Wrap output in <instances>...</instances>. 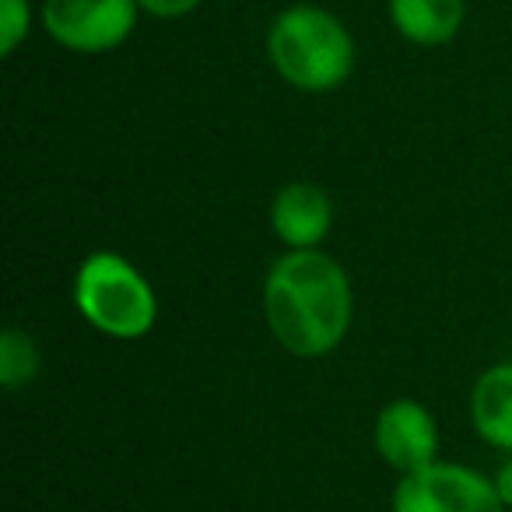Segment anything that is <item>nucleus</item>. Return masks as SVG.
Listing matches in <instances>:
<instances>
[{"label":"nucleus","instance_id":"nucleus-2","mask_svg":"<svg viewBox=\"0 0 512 512\" xmlns=\"http://www.w3.org/2000/svg\"><path fill=\"white\" fill-rule=\"evenodd\" d=\"M271 67L292 88L323 95L341 88L355 71V39L337 15L313 4L285 8L267 32Z\"/></svg>","mask_w":512,"mask_h":512},{"label":"nucleus","instance_id":"nucleus-1","mask_svg":"<svg viewBox=\"0 0 512 512\" xmlns=\"http://www.w3.org/2000/svg\"><path fill=\"white\" fill-rule=\"evenodd\" d=\"M355 316L351 278L323 249H288L264 281V320L295 358H323L341 348Z\"/></svg>","mask_w":512,"mask_h":512},{"label":"nucleus","instance_id":"nucleus-12","mask_svg":"<svg viewBox=\"0 0 512 512\" xmlns=\"http://www.w3.org/2000/svg\"><path fill=\"white\" fill-rule=\"evenodd\" d=\"M137 4L155 18H183L193 8H200V0H137Z\"/></svg>","mask_w":512,"mask_h":512},{"label":"nucleus","instance_id":"nucleus-13","mask_svg":"<svg viewBox=\"0 0 512 512\" xmlns=\"http://www.w3.org/2000/svg\"><path fill=\"white\" fill-rule=\"evenodd\" d=\"M491 481H495V491H498V498H502V505L505 509H512V456L495 470Z\"/></svg>","mask_w":512,"mask_h":512},{"label":"nucleus","instance_id":"nucleus-4","mask_svg":"<svg viewBox=\"0 0 512 512\" xmlns=\"http://www.w3.org/2000/svg\"><path fill=\"white\" fill-rule=\"evenodd\" d=\"M393 512H505V505L488 474L435 460L432 467L400 477Z\"/></svg>","mask_w":512,"mask_h":512},{"label":"nucleus","instance_id":"nucleus-7","mask_svg":"<svg viewBox=\"0 0 512 512\" xmlns=\"http://www.w3.org/2000/svg\"><path fill=\"white\" fill-rule=\"evenodd\" d=\"M334 200L323 186L295 179L285 183L271 200V232L288 249H320L334 232Z\"/></svg>","mask_w":512,"mask_h":512},{"label":"nucleus","instance_id":"nucleus-6","mask_svg":"<svg viewBox=\"0 0 512 512\" xmlns=\"http://www.w3.org/2000/svg\"><path fill=\"white\" fill-rule=\"evenodd\" d=\"M372 446L379 460L400 477L425 470L439 460V421L421 400L397 397L376 414Z\"/></svg>","mask_w":512,"mask_h":512},{"label":"nucleus","instance_id":"nucleus-8","mask_svg":"<svg viewBox=\"0 0 512 512\" xmlns=\"http://www.w3.org/2000/svg\"><path fill=\"white\" fill-rule=\"evenodd\" d=\"M470 425L498 453H512V362H498L477 376L470 390Z\"/></svg>","mask_w":512,"mask_h":512},{"label":"nucleus","instance_id":"nucleus-5","mask_svg":"<svg viewBox=\"0 0 512 512\" xmlns=\"http://www.w3.org/2000/svg\"><path fill=\"white\" fill-rule=\"evenodd\" d=\"M137 0H43V29L71 53H109L130 39Z\"/></svg>","mask_w":512,"mask_h":512},{"label":"nucleus","instance_id":"nucleus-10","mask_svg":"<svg viewBox=\"0 0 512 512\" xmlns=\"http://www.w3.org/2000/svg\"><path fill=\"white\" fill-rule=\"evenodd\" d=\"M39 369H43V355L32 334H25L22 327H8L0 334V386L8 393L25 390L29 383H36Z\"/></svg>","mask_w":512,"mask_h":512},{"label":"nucleus","instance_id":"nucleus-11","mask_svg":"<svg viewBox=\"0 0 512 512\" xmlns=\"http://www.w3.org/2000/svg\"><path fill=\"white\" fill-rule=\"evenodd\" d=\"M29 0H0V53L11 57L25 36H29Z\"/></svg>","mask_w":512,"mask_h":512},{"label":"nucleus","instance_id":"nucleus-9","mask_svg":"<svg viewBox=\"0 0 512 512\" xmlns=\"http://www.w3.org/2000/svg\"><path fill=\"white\" fill-rule=\"evenodd\" d=\"M463 0H390L393 29L414 46H442L460 32Z\"/></svg>","mask_w":512,"mask_h":512},{"label":"nucleus","instance_id":"nucleus-3","mask_svg":"<svg viewBox=\"0 0 512 512\" xmlns=\"http://www.w3.org/2000/svg\"><path fill=\"white\" fill-rule=\"evenodd\" d=\"M74 306L81 320L113 341H137L158 320L151 281L113 249H95L74 274Z\"/></svg>","mask_w":512,"mask_h":512}]
</instances>
